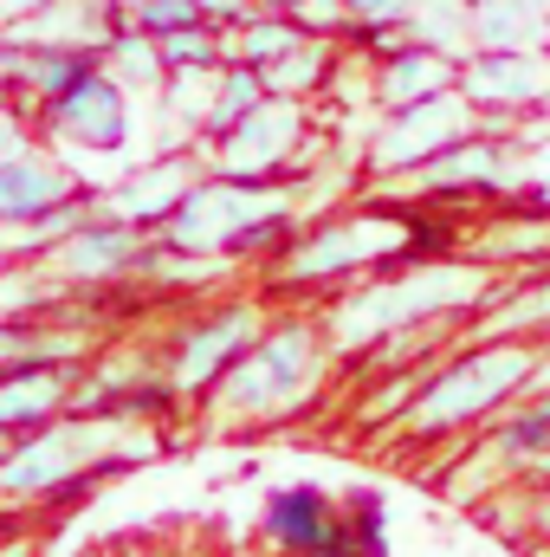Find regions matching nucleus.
I'll return each mask as SVG.
<instances>
[{
	"instance_id": "f257e3e1",
	"label": "nucleus",
	"mask_w": 550,
	"mask_h": 557,
	"mask_svg": "<svg viewBox=\"0 0 550 557\" xmlns=\"http://www.w3.org/2000/svg\"><path fill=\"white\" fill-rule=\"evenodd\" d=\"M492 285L499 278L486 267H473V260H427V267H414L402 278L389 267V278H357V292L330 305V337L343 350L389 344V337H421L440 318H473Z\"/></svg>"
},
{
	"instance_id": "f03ea898",
	"label": "nucleus",
	"mask_w": 550,
	"mask_h": 557,
	"mask_svg": "<svg viewBox=\"0 0 550 557\" xmlns=\"http://www.w3.org/2000/svg\"><path fill=\"white\" fill-rule=\"evenodd\" d=\"M298 227V208H291V188L285 182H247V175H221V169H201L195 188L175 201V214L155 227L168 247H188V253H221V260H273L278 247L291 240Z\"/></svg>"
},
{
	"instance_id": "7ed1b4c3",
	"label": "nucleus",
	"mask_w": 550,
	"mask_h": 557,
	"mask_svg": "<svg viewBox=\"0 0 550 557\" xmlns=\"http://www.w3.org/2000/svg\"><path fill=\"white\" fill-rule=\"evenodd\" d=\"M409 267V214L402 208H363V214H330L304 234H291L266 260V292H324L350 278Z\"/></svg>"
},
{
	"instance_id": "20e7f679",
	"label": "nucleus",
	"mask_w": 550,
	"mask_h": 557,
	"mask_svg": "<svg viewBox=\"0 0 550 557\" xmlns=\"http://www.w3.org/2000/svg\"><path fill=\"white\" fill-rule=\"evenodd\" d=\"M538 357H545V350H538L532 337H479L473 350H460V357H447L440 370H427L421 396H414L409 416H402V434H409V441H440V434H453L460 421L492 416L499 403H512V396L532 389Z\"/></svg>"
},
{
	"instance_id": "39448f33",
	"label": "nucleus",
	"mask_w": 550,
	"mask_h": 557,
	"mask_svg": "<svg viewBox=\"0 0 550 557\" xmlns=\"http://www.w3.org/2000/svg\"><path fill=\"white\" fill-rule=\"evenodd\" d=\"M317 370H324L317 318H266V331L234 357V370L214 389L234 421H285L311 403Z\"/></svg>"
},
{
	"instance_id": "423d86ee",
	"label": "nucleus",
	"mask_w": 550,
	"mask_h": 557,
	"mask_svg": "<svg viewBox=\"0 0 550 557\" xmlns=\"http://www.w3.org/2000/svg\"><path fill=\"white\" fill-rule=\"evenodd\" d=\"M104 441H111V434L91 416L46 421V428L13 434V447L0 454V499H46V493H59V486H85V480H91V454H98Z\"/></svg>"
},
{
	"instance_id": "0eeeda50",
	"label": "nucleus",
	"mask_w": 550,
	"mask_h": 557,
	"mask_svg": "<svg viewBox=\"0 0 550 557\" xmlns=\"http://www.w3.org/2000/svg\"><path fill=\"white\" fill-rule=\"evenodd\" d=\"M260 331H266V305H260V298H234V305H221V311H201V318L175 324V344H168V383H175L188 403L208 396Z\"/></svg>"
},
{
	"instance_id": "6e6552de",
	"label": "nucleus",
	"mask_w": 550,
	"mask_h": 557,
	"mask_svg": "<svg viewBox=\"0 0 550 557\" xmlns=\"http://www.w3.org/2000/svg\"><path fill=\"white\" fill-rule=\"evenodd\" d=\"M466 131H479V111L453 91H434V98H414L383 111L376 137H370V175H414L427 156H440L447 143H460Z\"/></svg>"
},
{
	"instance_id": "1a4fd4ad",
	"label": "nucleus",
	"mask_w": 550,
	"mask_h": 557,
	"mask_svg": "<svg viewBox=\"0 0 550 557\" xmlns=\"http://www.w3.org/2000/svg\"><path fill=\"white\" fill-rule=\"evenodd\" d=\"M311 131L304 117V98H260L227 137L201 143L208 149V169L221 175H247V182H285L291 175V156Z\"/></svg>"
},
{
	"instance_id": "9d476101",
	"label": "nucleus",
	"mask_w": 550,
	"mask_h": 557,
	"mask_svg": "<svg viewBox=\"0 0 550 557\" xmlns=\"http://www.w3.org/2000/svg\"><path fill=\"white\" fill-rule=\"evenodd\" d=\"M39 124L52 131L59 143H72V149H91V156H117L124 143H130V91L104 72V59H98V72H85L65 98H52L46 111H39Z\"/></svg>"
},
{
	"instance_id": "9b49d317",
	"label": "nucleus",
	"mask_w": 550,
	"mask_h": 557,
	"mask_svg": "<svg viewBox=\"0 0 550 557\" xmlns=\"http://www.w3.org/2000/svg\"><path fill=\"white\" fill-rule=\"evenodd\" d=\"M460 98L486 117H518V111H538L550 98V59L545 52H499V46H473L453 72Z\"/></svg>"
},
{
	"instance_id": "f8f14e48",
	"label": "nucleus",
	"mask_w": 550,
	"mask_h": 557,
	"mask_svg": "<svg viewBox=\"0 0 550 557\" xmlns=\"http://www.w3.org/2000/svg\"><path fill=\"white\" fill-rule=\"evenodd\" d=\"M149 240L155 234H142L137 221H124V214H85L46 260L59 267V278H72V285H117V278L137 273Z\"/></svg>"
},
{
	"instance_id": "ddd939ff",
	"label": "nucleus",
	"mask_w": 550,
	"mask_h": 557,
	"mask_svg": "<svg viewBox=\"0 0 550 557\" xmlns=\"http://www.w3.org/2000/svg\"><path fill=\"white\" fill-rule=\"evenodd\" d=\"M512 175H518L512 143L492 137V131L479 124V131H466L460 143H447L440 156H427V162L414 169V188H421L427 201H453V195H492V188H505Z\"/></svg>"
},
{
	"instance_id": "4468645a",
	"label": "nucleus",
	"mask_w": 550,
	"mask_h": 557,
	"mask_svg": "<svg viewBox=\"0 0 550 557\" xmlns=\"http://www.w3.org/2000/svg\"><path fill=\"white\" fill-rule=\"evenodd\" d=\"M78 363H7L0 370V434H26L72 416Z\"/></svg>"
},
{
	"instance_id": "2eb2a0df",
	"label": "nucleus",
	"mask_w": 550,
	"mask_h": 557,
	"mask_svg": "<svg viewBox=\"0 0 550 557\" xmlns=\"http://www.w3.org/2000/svg\"><path fill=\"white\" fill-rule=\"evenodd\" d=\"M85 72H98V52L78 46H39V39H0V85H13L33 111L65 98Z\"/></svg>"
},
{
	"instance_id": "dca6fc26",
	"label": "nucleus",
	"mask_w": 550,
	"mask_h": 557,
	"mask_svg": "<svg viewBox=\"0 0 550 557\" xmlns=\"http://www.w3.org/2000/svg\"><path fill=\"white\" fill-rule=\"evenodd\" d=\"M260 539L285 557H311L324 552L330 539H337V506H330V493L324 486H273V499H266V519H260Z\"/></svg>"
},
{
	"instance_id": "f3484780",
	"label": "nucleus",
	"mask_w": 550,
	"mask_h": 557,
	"mask_svg": "<svg viewBox=\"0 0 550 557\" xmlns=\"http://www.w3.org/2000/svg\"><path fill=\"white\" fill-rule=\"evenodd\" d=\"M453 72H460L453 52H434V46H421V39H396L389 52H376L370 91H376L383 111H396V104H414V98L453 91Z\"/></svg>"
},
{
	"instance_id": "a211bd4d",
	"label": "nucleus",
	"mask_w": 550,
	"mask_h": 557,
	"mask_svg": "<svg viewBox=\"0 0 550 557\" xmlns=\"http://www.w3.org/2000/svg\"><path fill=\"white\" fill-rule=\"evenodd\" d=\"M195 156L188 149H168V156H155L142 175H130V182H117L111 188V214H124V221H137L142 234H155L168 214H175V201L195 188Z\"/></svg>"
},
{
	"instance_id": "6ab92c4d",
	"label": "nucleus",
	"mask_w": 550,
	"mask_h": 557,
	"mask_svg": "<svg viewBox=\"0 0 550 557\" xmlns=\"http://www.w3.org/2000/svg\"><path fill=\"white\" fill-rule=\"evenodd\" d=\"M65 195H78V175H72L65 162H52V156H39V149L0 162V227H20V221L46 214V208L65 201Z\"/></svg>"
},
{
	"instance_id": "aec40b11",
	"label": "nucleus",
	"mask_w": 550,
	"mask_h": 557,
	"mask_svg": "<svg viewBox=\"0 0 550 557\" xmlns=\"http://www.w3.org/2000/svg\"><path fill=\"white\" fill-rule=\"evenodd\" d=\"M532 331H550V273L512 278L505 292L492 285L486 305L473 311V337H532Z\"/></svg>"
},
{
	"instance_id": "412c9836",
	"label": "nucleus",
	"mask_w": 550,
	"mask_h": 557,
	"mask_svg": "<svg viewBox=\"0 0 550 557\" xmlns=\"http://www.w3.org/2000/svg\"><path fill=\"white\" fill-rule=\"evenodd\" d=\"M473 46L545 52L550 46V7L545 0H473Z\"/></svg>"
},
{
	"instance_id": "4be33fe9",
	"label": "nucleus",
	"mask_w": 550,
	"mask_h": 557,
	"mask_svg": "<svg viewBox=\"0 0 550 557\" xmlns=\"http://www.w3.org/2000/svg\"><path fill=\"white\" fill-rule=\"evenodd\" d=\"M337 46L343 39H324V33H298V46L291 52H278L273 65H266V91L273 98H317V91H330L337 85Z\"/></svg>"
},
{
	"instance_id": "5701e85b",
	"label": "nucleus",
	"mask_w": 550,
	"mask_h": 557,
	"mask_svg": "<svg viewBox=\"0 0 550 557\" xmlns=\"http://www.w3.org/2000/svg\"><path fill=\"white\" fill-rule=\"evenodd\" d=\"M234 273V260H221V253H188V247H168L162 234L142 247L137 260V278H149V285H162V292H208L214 278Z\"/></svg>"
},
{
	"instance_id": "b1692460",
	"label": "nucleus",
	"mask_w": 550,
	"mask_h": 557,
	"mask_svg": "<svg viewBox=\"0 0 550 557\" xmlns=\"http://www.w3.org/2000/svg\"><path fill=\"white\" fill-rule=\"evenodd\" d=\"M104 59V72L124 85V91H162V78H168V65H162V46H155V33H142L137 20H124L117 33H111V46L98 52Z\"/></svg>"
},
{
	"instance_id": "393cba45",
	"label": "nucleus",
	"mask_w": 550,
	"mask_h": 557,
	"mask_svg": "<svg viewBox=\"0 0 550 557\" xmlns=\"http://www.w3.org/2000/svg\"><path fill=\"white\" fill-rule=\"evenodd\" d=\"M260 98H273L266 91V72L260 65H240V59H227L221 72H214V104H208V124H201V143H214V137H227Z\"/></svg>"
},
{
	"instance_id": "a878e982",
	"label": "nucleus",
	"mask_w": 550,
	"mask_h": 557,
	"mask_svg": "<svg viewBox=\"0 0 550 557\" xmlns=\"http://www.w3.org/2000/svg\"><path fill=\"white\" fill-rule=\"evenodd\" d=\"M402 33L421 39V46H434V52L466 59V46H473V0H414Z\"/></svg>"
},
{
	"instance_id": "bb28decb",
	"label": "nucleus",
	"mask_w": 550,
	"mask_h": 557,
	"mask_svg": "<svg viewBox=\"0 0 550 557\" xmlns=\"http://www.w3.org/2000/svg\"><path fill=\"white\" fill-rule=\"evenodd\" d=\"M298 33H304V26H298L291 13H273V7H260L253 20L227 26L221 39H227V59H240V65H260V72H266L278 52H291V46H298Z\"/></svg>"
},
{
	"instance_id": "cd10ccee",
	"label": "nucleus",
	"mask_w": 550,
	"mask_h": 557,
	"mask_svg": "<svg viewBox=\"0 0 550 557\" xmlns=\"http://www.w3.org/2000/svg\"><path fill=\"white\" fill-rule=\"evenodd\" d=\"M85 357V331L59 337L46 324H26V318H0V370L7 363H78Z\"/></svg>"
},
{
	"instance_id": "c85d7f7f",
	"label": "nucleus",
	"mask_w": 550,
	"mask_h": 557,
	"mask_svg": "<svg viewBox=\"0 0 550 557\" xmlns=\"http://www.w3.org/2000/svg\"><path fill=\"white\" fill-rule=\"evenodd\" d=\"M492 454L512 460V467H538V460H550V389L538 396V403L512 409V416L492 428Z\"/></svg>"
},
{
	"instance_id": "c756f323",
	"label": "nucleus",
	"mask_w": 550,
	"mask_h": 557,
	"mask_svg": "<svg viewBox=\"0 0 550 557\" xmlns=\"http://www.w3.org/2000/svg\"><path fill=\"white\" fill-rule=\"evenodd\" d=\"M155 46H162V65L168 72H214V65H227V39L208 20L175 26V33H155Z\"/></svg>"
},
{
	"instance_id": "7c9ffc66",
	"label": "nucleus",
	"mask_w": 550,
	"mask_h": 557,
	"mask_svg": "<svg viewBox=\"0 0 550 557\" xmlns=\"http://www.w3.org/2000/svg\"><path fill=\"white\" fill-rule=\"evenodd\" d=\"M337 519H343V532H350L363 552H383V557H389V506H383V493H350Z\"/></svg>"
},
{
	"instance_id": "2f4dec72",
	"label": "nucleus",
	"mask_w": 550,
	"mask_h": 557,
	"mask_svg": "<svg viewBox=\"0 0 550 557\" xmlns=\"http://www.w3.org/2000/svg\"><path fill=\"white\" fill-rule=\"evenodd\" d=\"M124 20H137L142 33H175V26H195L201 20V0H137Z\"/></svg>"
},
{
	"instance_id": "473e14b6",
	"label": "nucleus",
	"mask_w": 550,
	"mask_h": 557,
	"mask_svg": "<svg viewBox=\"0 0 550 557\" xmlns=\"http://www.w3.org/2000/svg\"><path fill=\"white\" fill-rule=\"evenodd\" d=\"M291 20H298L304 33H324V39H350V7H343V0H298Z\"/></svg>"
},
{
	"instance_id": "72a5a7b5",
	"label": "nucleus",
	"mask_w": 550,
	"mask_h": 557,
	"mask_svg": "<svg viewBox=\"0 0 550 557\" xmlns=\"http://www.w3.org/2000/svg\"><path fill=\"white\" fill-rule=\"evenodd\" d=\"M350 7V26H402L414 0H343Z\"/></svg>"
},
{
	"instance_id": "f704fd0d",
	"label": "nucleus",
	"mask_w": 550,
	"mask_h": 557,
	"mask_svg": "<svg viewBox=\"0 0 550 557\" xmlns=\"http://www.w3.org/2000/svg\"><path fill=\"white\" fill-rule=\"evenodd\" d=\"M253 13H260L253 0H201V20H208V26H221V33H227V26H240V20H253Z\"/></svg>"
},
{
	"instance_id": "c9c22d12",
	"label": "nucleus",
	"mask_w": 550,
	"mask_h": 557,
	"mask_svg": "<svg viewBox=\"0 0 550 557\" xmlns=\"http://www.w3.org/2000/svg\"><path fill=\"white\" fill-rule=\"evenodd\" d=\"M33 149V131L13 117V111H0V162H13V156H26Z\"/></svg>"
},
{
	"instance_id": "e433bc0d",
	"label": "nucleus",
	"mask_w": 550,
	"mask_h": 557,
	"mask_svg": "<svg viewBox=\"0 0 550 557\" xmlns=\"http://www.w3.org/2000/svg\"><path fill=\"white\" fill-rule=\"evenodd\" d=\"M311 557H383V552H363V545H357V539L343 532V519H337V539H330L324 552H311Z\"/></svg>"
},
{
	"instance_id": "4c0bfd02",
	"label": "nucleus",
	"mask_w": 550,
	"mask_h": 557,
	"mask_svg": "<svg viewBox=\"0 0 550 557\" xmlns=\"http://www.w3.org/2000/svg\"><path fill=\"white\" fill-rule=\"evenodd\" d=\"M46 0H0V20H26V13H39Z\"/></svg>"
},
{
	"instance_id": "58836bf2",
	"label": "nucleus",
	"mask_w": 550,
	"mask_h": 557,
	"mask_svg": "<svg viewBox=\"0 0 550 557\" xmlns=\"http://www.w3.org/2000/svg\"><path fill=\"white\" fill-rule=\"evenodd\" d=\"M532 389H550V350L538 357V376H532Z\"/></svg>"
},
{
	"instance_id": "ea45409f",
	"label": "nucleus",
	"mask_w": 550,
	"mask_h": 557,
	"mask_svg": "<svg viewBox=\"0 0 550 557\" xmlns=\"http://www.w3.org/2000/svg\"><path fill=\"white\" fill-rule=\"evenodd\" d=\"M253 7H273V13H291V7H298V0H253Z\"/></svg>"
},
{
	"instance_id": "a19ab883",
	"label": "nucleus",
	"mask_w": 550,
	"mask_h": 557,
	"mask_svg": "<svg viewBox=\"0 0 550 557\" xmlns=\"http://www.w3.org/2000/svg\"><path fill=\"white\" fill-rule=\"evenodd\" d=\"M0 557H20V545H0Z\"/></svg>"
},
{
	"instance_id": "79ce46f5",
	"label": "nucleus",
	"mask_w": 550,
	"mask_h": 557,
	"mask_svg": "<svg viewBox=\"0 0 550 557\" xmlns=\"http://www.w3.org/2000/svg\"><path fill=\"white\" fill-rule=\"evenodd\" d=\"M117 7H124V13H130V7H137V0H117Z\"/></svg>"
}]
</instances>
